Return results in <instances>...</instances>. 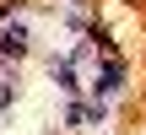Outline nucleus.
Here are the masks:
<instances>
[{"label":"nucleus","instance_id":"3","mask_svg":"<svg viewBox=\"0 0 146 135\" xmlns=\"http://www.w3.org/2000/svg\"><path fill=\"white\" fill-rule=\"evenodd\" d=\"M49 81H54L65 97H81V92H87V81H81V65H70L65 54H54V60H49Z\"/></svg>","mask_w":146,"mask_h":135},{"label":"nucleus","instance_id":"5","mask_svg":"<svg viewBox=\"0 0 146 135\" xmlns=\"http://www.w3.org/2000/svg\"><path fill=\"white\" fill-rule=\"evenodd\" d=\"M108 119H114V103H87V124L92 130H103Z\"/></svg>","mask_w":146,"mask_h":135},{"label":"nucleus","instance_id":"6","mask_svg":"<svg viewBox=\"0 0 146 135\" xmlns=\"http://www.w3.org/2000/svg\"><path fill=\"white\" fill-rule=\"evenodd\" d=\"M76 124H87V103H81V97L65 103V130H76Z\"/></svg>","mask_w":146,"mask_h":135},{"label":"nucleus","instance_id":"4","mask_svg":"<svg viewBox=\"0 0 146 135\" xmlns=\"http://www.w3.org/2000/svg\"><path fill=\"white\" fill-rule=\"evenodd\" d=\"M16 97H22V76H16V65H11V70L0 65V114L16 108Z\"/></svg>","mask_w":146,"mask_h":135},{"label":"nucleus","instance_id":"2","mask_svg":"<svg viewBox=\"0 0 146 135\" xmlns=\"http://www.w3.org/2000/svg\"><path fill=\"white\" fill-rule=\"evenodd\" d=\"M27 49H33L27 27H22V22H0V65H22Z\"/></svg>","mask_w":146,"mask_h":135},{"label":"nucleus","instance_id":"1","mask_svg":"<svg viewBox=\"0 0 146 135\" xmlns=\"http://www.w3.org/2000/svg\"><path fill=\"white\" fill-rule=\"evenodd\" d=\"M125 76H130V65H125L119 54H103V60L92 65L87 97H92V103H114V97H119V87H125Z\"/></svg>","mask_w":146,"mask_h":135}]
</instances>
